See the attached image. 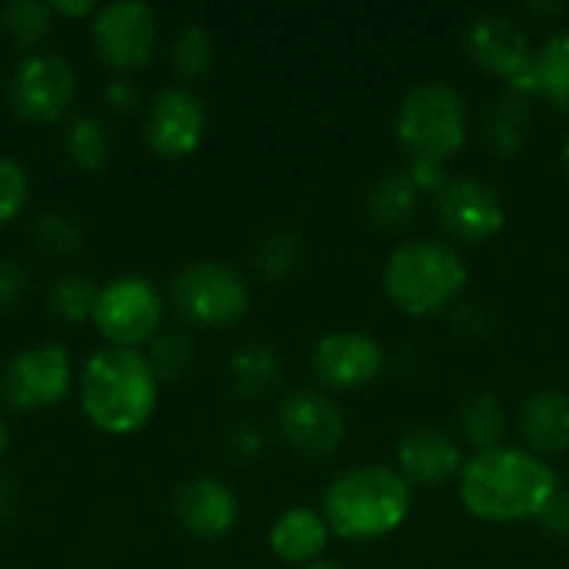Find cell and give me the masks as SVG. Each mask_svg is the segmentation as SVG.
<instances>
[{
	"instance_id": "5b68a950",
	"label": "cell",
	"mask_w": 569,
	"mask_h": 569,
	"mask_svg": "<svg viewBox=\"0 0 569 569\" xmlns=\"http://www.w3.org/2000/svg\"><path fill=\"white\" fill-rule=\"evenodd\" d=\"M397 140L413 160H447L467 140V100L447 83L413 87L397 110Z\"/></svg>"
},
{
	"instance_id": "484cf974",
	"label": "cell",
	"mask_w": 569,
	"mask_h": 569,
	"mask_svg": "<svg viewBox=\"0 0 569 569\" xmlns=\"http://www.w3.org/2000/svg\"><path fill=\"white\" fill-rule=\"evenodd\" d=\"M0 23L10 33L17 47H37L50 37L53 30V10L50 3L37 0H13L0 10Z\"/></svg>"
},
{
	"instance_id": "9a60e30c",
	"label": "cell",
	"mask_w": 569,
	"mask_h": 569,
	"mask_svg": "<svg viewBox=\"0 0 569 569\" xmlns=\"http://www.w3.org/2000/svg\"><path fill=\"white\" fill-rule=\"evenodd\" d=\"M383 367V350L373 337L337 330L317 340L313 347V373L330 390H357L377 380Z\"/></svg>"
},
{
	"instance_id": "277c9868",
	"label": "cell",
	"mask_w": 569,
	"mask_h": 569,
	"mask_svg": "<svg viewBox=\"0 0 569 569\" xmlns=\"http://www.w3.org/2000/svg\"><path fill=\"white\" fill-rule=\"evenodd\" d=\"M387 297L410 317H433L467 287L463 257L437 240H413L390 253L383 267Z\"/></svg>"
},
{
	"instance_id": "4316f807",
	"label": "cell",
	"mask_w": 569,
	"mask_h": 569,
	"mask_svg": "<svg viewBox=\"0 0 569 569\" xmlns=\"http://www.w3.org/2000/svg\"><path fill=\"white\" fill-rule=\"evenodd\" d=\"M97 300H100V287H93L87 277H77V273L60 277V280L50 287V293H47L50 310H53L63 323H83V320H93V313H97Z\"/></svg>"
},
{
	"instance_id": "d6a6232c",
	"label": "cell",
	"mask_w": 569,
	"mask_h": 569,
	"mask_svg": "<svg viewBox=\"0 0 569 569\" xmlns=\"http://www.w3.org/2000/svg\"><path fill=\"white\" fill-rule=\"evenodd\" d=\"M27 290V273L17 260H0V310H10Z\"/></svg>"
},
{
	"instance_id": "9c48e42d",
	"label": "cell",
	"mask_w": 569,
	"mask_h": 569,
	"mask_svg": "<svg viewBox=\"0 0 569 569\" xmlns=\"http://www.w3.org/2000/svg\"><path fill=\"white\" fill-rule=\"evenodd\" d=\"M463 43L483 70L510 80L517 87V93L537 90V70H533L530 43L510 17H503L497 10H483L480 17H473L467 23Z\"/></svg>"
},
{
	"instance_id": "5bb4252c",
	"label": "cell",
	"mask_w": 569,
	"mask_h": 569,
	"mask_svg": "<svg viewBox=\"0 0 569 569\" xmlns=\"http://www.w3.org/2000/svg\"><path fill=\"white\" fill-rule=\"evenodd\" d=\"M207 130V113L197 93L183 90V87H167L160 90L150 107H147V143L157 157L167 160H183L190 157Z\"/></svg>"
},
{
	"instance_id": "603a6c76",
	"label": "cell",
	"mask_w": 569,
	"mask_h": 569,
	"mask_svg": "<svg viewBox=\"0 0 569 569\" xmlns=\"http://www.w3.org/2000/svg\"><path fill=\"white\" fill-rule=\"evenodd\" d=\"M537 93L560 113L569 117V33H557L533 53Z\"/></svg>"
},
{
	"instance_id": "2e32d148",
	"label": "cell",
	"mask_w": 569,
	"mask_h": 569,
	"mask_svg": "<svg viewBox=\"0 0 569 569\" xmlns=\"http://www.w3.org/2000/svg\"><path fill=\"white\" fill-rule=\"evenodd\" d=\"M240 507L227 483L197 477L177 493V523L197 540H220L237 527Z\"/></svg>"
},
{
	"instance_id": "d4e9b609",
	"label": "cell",
	"mask_w": 569,
	"mask_h": 569,
	"mask_svg": "<svg viewBox=\"0 0 569 569\" xmlns=\"http://www.w3.org/2000/svg\"><path fill=\"white\" fill-rule=\"evenodd\" d=\"M63 147H67V157L73 167L80 170H103V163L110 160V130L100 117H77L70 127H67V137H63Z\"/></svg>"
},
{
	"instance_id": "ffe728a7",
	"label": "cell",
	"mask_w": 569,
	"mask_h": 569,
	"mask_svg": "<svg viewBox=\"0 0 569 569\" xmlns=\"http://www.w3.org/2000/svg\"><path fill=\"white\" fill-rule=\"evenodd\" d=\"M530 127H533V113H530V103L523 93L510 90L503 97L493 100V107H487V117H483V140L487 147L497 153V157H513L527 137H530Z\"/></svg>"
},
{
	"instance_id": "f546056e",
	"label": "cell",
	"mask_w": 569,
	"mask_h": 569,
	"mask_svg": "<svg viewBox=\"0 0 569 569\" xmlns=\"http://www.w3.org/2000/svg\"><path fill=\"white\" fill-rule=\"evenodd\" d=\"M303 260V240L293 230H277L260 240L257 247V270L270 280L290 277Z\"/></svg>"
},
{
	"instance_id": "d6986e66",
	"label": "cell",
	"mask_w": 569,
	"mask_h": 569,
	"mask_svg": "<svg viewBox=\"0 0 569 569\" xmlns=\"http://www.w3.org/2000/svg\"><path fill=\"white\" fill-rule=\"evenodd\" d=\"M330 540V527L313 510H287L270 527V550L287 563H313Z\"/></svg>"
},
{
	"instance_id": "8d00e7d4",
	"label": "cell",
	"mask_w": 569,
	"mask_h": 569,
	"mask_svg": "<svg viewBox=\"0 0 569 569\" xmlns=\"http://www.w3.org/2000/svg\"><path fill=\"white\" fill-rule=\"evenodd\" d=\"M233 450H237L240 457H247V460L260 457V453H263V437H260V430H257V427H240V430L233 433Z\"/></svg>"
},
{
	"instance_id": "836d02e7",
	"label": "cell",
	"mask_w": 569,
	"mask_h": 569,
	"mask_svg": "<svg viewBox=\"0 0 569 569\" xmlns=\"http://www.w3.org/2000/svg\"><path fill=\"white\" fill-rule=\"evenodd\" d=\"M540 523L550 537H569V490H557L547 510L540 513Z\"/></svg>"
},
{
	"instance_id": "1f68e13d",
	"label": "cell",
	"mask_w": 569,
	"mask_h": 569,
	"mask_svg": "<svg viewBox=\"0 0 569 569\" xmlns=\"http://www.w3.org/2000/svg\"><path fill=\"white\" fill-rule=\"evenodd\" d=\"M27 197H30L27 170L13 157L0 153V223L17 220L27 207Z\"/></svg>"
},
{
	"instance_id": "30bf717a",
	"label": "cell",
	"mask_w": 569,
	"mask_h": 569,
	"mask_svg": "<svg viewBox=\"0 0 569 569\" xmlns=\"http://www.w3.org/2000/svg\"><path fill=\"white\" fill-rule=\"evenodd\" d=\"M73 97H77V73L60 53H30L10 80L13 113L30 123L60 120L73 103Z\"/></svg>"
},
{
	"instance_id": "8fae6325",
	"label": "cell",
	"mask_w": 569,
	"mask_h": 569,
	"mask_svg": "<svg viewBox=\"0 0 569 569\" xmlns=\"http://www.w3.org/2000/svg\"><path fill=\"white\" fill-rule=\"evenodd\" d=\"M93 47L103 63L137 70L150 63L157 43V13L137 0H117L93 13Z\"/></svg>"
},
{
	"instance_id": "ab89813d",
	"label": "cell",
	"mask_w": 569,
	"mask_h": 569,
	"mask_svg": "<svg viewBox=\"0 0 569 569\" xmlns=\"http://www.w3.org/2000/svg\"><path fill=\"white\" fill-rule=\"evenodd\" d=\"M307 569H343L340 563H330V560H320V563H310Z\"/></svg>"
},
{
	"instance_id": "74e56055",
	"label": "cell",
	"mask_w": 569,
	"mask_h": 569,
	"mask_svg": "<svg viewBox=\"0 0 569 569\" xmlns=\"http://www.w3.org/2000/svg\"><path fill=\"white\" fill-rule=\"evenodd\" d=\"M50 10L67 13V17H83V13H97L100 7H97V3H90V0H83V3H50Z\"/></svg>"
},
{
	"instance_id": "60d3db41",
	"label": "cell",
	"mask_w": 569,
	"mask_h": 569,
	"mask_svg": "<svg viewBox=\"0 0 569 569\" xmlns=\"http://www.w3.org/2000/svg\"><path fill=\"white\" fill-rule=\"evenodd\" d=\"M563 163H567V173H569V137H567V143H563Z\"/></svg>"
},
{
	"instance_id": "e575fe53",
	"label": "cell",
	"mask_w": 569,
	"mask_h": 569,
	"mask_svg": "<svg viewBox=\"0 0 569 569\" xmlns=\"http://www.w3.org/2000/svg\"><path fill=\"white\" fill-rule=\"evenodd\" d=\"M417 183V190H443L447 187V173H443V160H413V167L407 170Z\"/></svg>"
},
{
	"instance_id": "8992f818",
	"label": "cell",
	"mask_w": 569,
	"mask_h": 569,
	"mask_svg": "<svg viewBox=\"0 0 569 569\" xmlns=\"http://www.w3.org/2000/svg\"><path fill=\"white\" fill-rule=\"evenodd\" d=\"M170 300L197 327H233L250 310V287L223 260H200L173 277Z\"/></svg>"
},
{
	"instance_id": "d590c367",
	"label": "cell",
	"mask_w": 569,
	"mask_h": 569,
	"mask_svg": "<svg viewBox=\"0 0 569 569\" xmlns=\"http://www.w3.org/2000/svg\"><path fill=\"white\" fill-rule=\"evenodd\" d=\"M103 100L117 110V113H130L137 107V87L130 80H113L107 90H103Z\"/></svg>"
},
{
	"instance_id": "ba28073f",
	"label": "cell",
	"mask_w": 569,
	"mask_h": 569,
	"mask_svg": "<svg viewBox=\"0 0 569 569\" xmlns=\"http://www.w3.org/2000/svg\"><path fill=\"white\" fill-rule=\"evenodd\" d=\"M73 363L63 343H40L17 353L0 373V397L13 410H43L70 393Z\"/></svg>"
},
{
	"instance_id": "3957f363",
	"label": "cell",
	"mask_w": 569,
	"mask_h": 569,
	"mask_svg": "<svg viewBox=\"0 0 569 569\" xmlns=\"http://www.w3.org/2000/svg\"><path fill=\"white\" fill-rule=\"evenodd\" d=\"M410 513V483L380 463L347 470L323 493V520L343 540H380Z\"/></svg>"
},
{
	"instance_id": "44dd1931",
	"label": "cell",
	"mask_w": 569,
	"mask_h": 569,
	"mask_svg": "<svg viewBox=\"0 0 569 569\" xmlns=\"http://www.w3.org/2000/svg\"><path fill=\"white\" fill-rule=\"evenodd\" d=\"M230 387L240 400L260 403L280 387V357L267 343H247L230 360Z\"/></svg>"
},
{
	"instance_id": "83f0119b",
	"label": "cell",
	"mask_w": 569,
	"mask_h": 569,
	"mask_svg": "<svg viewBox=\"0 0 569 569\" xmlns=\"http://www.w3.org/2000/svg\"><path fill=\"white\" fill-rule=\"evenodd\" d=\"M170 60H173V70L187 80L207 77V70L213 67V37L207 33V27L203 23L180 27L170 47Z\"/></svg>"
},
{
	"instance_id": "6da1fadb",
	"label": "cell",
	"mask_w": 569,
	"mask_h": 569,
	"mask_svg": "<svg viewBox=\"0 0 569 569\" xmlns=\"http://www.w3.org/2000/svg\"><path fill=\"white\" fill-rule=\"evenodd\" d=\"M553 493H557L553 467L543 457L513 447L483 450L470 463H463L460 473L463 507L490 523L533 520L547 510Z\"/></svg>"
},
{
	"instance_id": "7c38bea8",
	"label": "cell",
	"mask_w": 569,
	"mask_h": 569,
	"mask_svg": "<svg viewBox=\"0 0 569 569\" xmlns=\"http://www.w3.org/2000/svg\"><path fill=\"white\" fill-rule=\"evenodd\" d=\"M437 220L453 240L483 243L503 230L507 213H503V200L490 183L477 177H457L447 180V187L437 193Z\"/></svg>"
},
{
	"instance_id": "7a4b0ae2",
	"label": "cell",
	"mask_w": 569,
	"mask_h": 569,
	"mask_svg": "<svg viewBox=\"0 0 569 569\" xmlns=\"http://www.w3.org/2000/svg\"><path fill=\"white\" fill-rule=\"evenodd\" d=\"M80 403L103 433H137L157 410V377L147 357L123 347L93 353L80 377Z\"/></svg>"
},
{
	"instance_id": "4fadbf2b",
	"label": "cell",
	"mask_w": 569,
	"mask_h": 569,
	"mask_svg": "<svg viewBox=\"0 0 569 569\" xmlns=\"http://www.w3.org/2000/svg\"><path fill=\"white\" fill-rule=\"evenodd\" d=\"M277 430L297 453L320 460L340 450L347 437V420L330 397L313 390H297L280 403Z\"/></svg>"
},
{
	"instance_id": "7402d4cb",
	"label": "cell",
	"mask_w": 569,
	"mask_h": 569,
	"mask_svg": "<svg viewBox=\"0 0 569 569\" xmlns=\"http://www.w3.org/2000/svg\"><path fill=\"white\" fill-rule=\"evenodd\" d=\"M420 207V190L410 173H390L380 183H373L367 197V213L377 227L383 230H400L417 217Z\"/></svg>"
},
{
	"instance_id": "52a82bcc",
	"label": "cell",
	"mask_w": 569,
	"mask_h": 569,
	"mask_svg": "<svg viewBox=\"0 0 569 569\" xmlns=\"http://www.w3.org/2000/svg\"><path fill=\"white\" fill-rule=\"evenodd\" d=\"M160 317H163V300L150 280L117 277L100 290L93 323L113 347L133 350L157 337Z\"/></svg>"
},
{
	"instance_id": "cb8c5ba5",
	"label": "cell",
	"mask_w": 569,
	"mask_h": 569,
	"mask_svg": "<svg viewBox=\"0 0 569 569\" xmlns=\"http://www.w3.org/2000/svg\"><path fill=\"white\" fill-rule=\"evenodd\" d=\"M460 430L463 437L483 453V450H497L503 433H507V413L500 407V400L493 393H480L470 397L460 407Z\"/></svg>"
},
{
	"instance_id": "f35d334b",
	"label": "cell",
	"mask_w": 569,
	"mask_h": 569,
	"mask_svg": "<svg viewBox=\"0 0 569 569\" xmlns=\"http://www.w3.org/2000/svg\"><path fill=\"white\" fill-rule=\"evenodd\" d=\"M7 440H10V437H7V423L0 420V457L7 453Z\"/></svg>"
},
{
	"instance_id": "4dcf8cb0",
	"label": "cell",
	"mask_w": 569,
	"mask_h": 569,
	"mask_svg": "<svg viewBox=\"0 0 569 569\" xmlns=\"http://www.w3.org/2000/svg\"><path fill=\"white\" fill-rule=\"evenodd\" d=\"M147 363H150L157 380H177L193 367V343L187 337H177V333L160 337V340H153Z\"/></svg>"
},
{
	"instance_id": "f1b7e54d",
	"label": "cell",
	"mask_w": 569,
	"mask_h": 569,
	"mask_svg": "<svg viewBox=\"0 0 569 569\" xmlns=\"http://www.w3.org/2000/svg\"><path fill=\"white\" fill-rule=\"evenodd\" d=\"M33 243L43 257H53V260H70L80 253L83 247V230L63 217V213H43L37 223H33Z\"/></svg>"
},
{
	"instance_id": "ac0fdd59",
	"label": "cell",
	"mask_w": 569,
	"mask_h": 569,
	"mask_svg": "<svg viewBox=\"0 0 569 569\" xmlns=\"http://www.w3.org/2000/svg\"><path fill=\"white\" fill-rule=\"evenodd\" d=\"M520 430L533 453L557 457L569 450V393L563 390H540L523 403Z\"/></svg>"
},
{
	"instance_id": "e0dca14e",
	"label": "cell",
	"mask_w": 569,
	"mask_h": 569,
	"mask_svg": "<svg viewBox=\"0 0 569 569\" xmlns=\"http://www.w3.org/2000/svg\"><path fill=\"white\" fill-rule=\"evenodd\" d=\"M397 463H400L397 473L407 483L437 487L463 473V450L453 437L440 430H413L400 440Z\"/></svg>"
}]
</instances>
